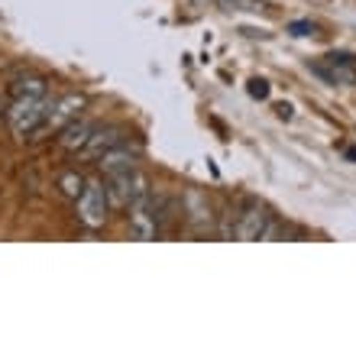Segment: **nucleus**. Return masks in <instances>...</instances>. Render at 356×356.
Returning a JSON list of instances; mask_svg holds the SVG:
<instances>
[{
  "label": "nucleus",
  "instance_id": "7",
  "mask_svg": "<svg viewBox=\"0 0 356 356\" xmlns=\"http://www.w3.org/2000/svg\"><path fill=\"white\" fill-rule=\"evenodd\" d=\"M140 156H143V146H140V143H136V146H130V143H120V146L107 149L104 156H97V165H101L104 178H107V175H117V172L136 169Z\"/></svg>",
  "mask_w": 356,
  "mask_h": 356
},
{
  "label": "nucleus",
  "instance_id": "10",
  "mask_svg": "<svg viewBox=\"0 0 356 356\" xmlns=\"http://www.w3.org/2000/svg\"><path fill=\"white\" fill-rule=\"evenodd\" d=\"M46 91H49V81L42 75H26L13 85L17 97H46Z\"/></svg>",
  "mask_w": 356,
  "mask_h": 356
},
{
  "label": "nucleus",
  "instance_id": "12",
  "mask_svg": "<svg viewBox=\"0 0 356 356\" xmlns=\"http://www.w3.org/2000/svg\"><path fill=\"white\" fill-rule=\"evenodd\" d=\"M308 29H314V26H308V23H291V36H308Z\"/></svg>",
  "mask_w": 356,
  "mask_h": 356
},
{
  "label": "nucleus",
  "instance_id": "9",
  "mask_svg": "<svg viewBox=\"0 0 356 356\" xmlns=\"http://www.w3.org/2000/svg\"><path fill=\"white\" fill-rule=\"evenodd\" d=\"M58 191L68 197V201H78L81 197V191H85V185H88V178L81 175V172H75V169H68V172H62L58 175Z\"/></svg>",
  "mask_w": 356,
  "mask_h": 356
},
{
  "label": "nucleus",
  "instance_id": "6",
  "mask_svg": "<svg viewBox=\"0 0 356 356\" xmlns=\"http://www.w3.org/2000/svg\"><path fill=\"white\" fill-rule=\"evenodd\" d=\"M127 136H130V130L120 127V123H104V127H94L91 140L81 146V156H85V159H97V156H104L107 149L127 143Z\"/></svg>",
  "mask_w": 356,
  "mask_h": 356
},
{
  "label": "nucleus",
  "instance_id": "13",
  "mask_svg": "<svg viewBox=\"0 0 356 356\" xmlns=\"http://www.w3.org/2000/svg\"><path fill=\"white\" fill-rule=\"evenodd\" d=\"M275 111H279V117H282V120H289V117H291V104H279Z\"/></svg>",
  "mask_w": 356,
  "mask_h": 356
},
{
  "label": "nucleus",
  "instance_id": "1",
  "mask_svg": "<svg viewBox=\"0 0 356 356\" xmlns=\"http://www.w3.org/2000/svg\"><path fill=\"white\" fill-rule=\"evenodd\" d=\"M49 104L46 97H17L13 107L7 111V123L17 140H26V136H36L42 130V120H46Z\"/></svg>",
  "mask_w": 356,
  "mask_h": 356
},
{
  "label": "nucleus",
  "instance_id": "11",
  "mask_svg": "<svg viewBox=\"0 0 356 356\" xmlns=\"http://www.w3.org/2000/svg\"><path fill=\"white\" fill-rule=\"evenodd\" d=\"M250 94L259 97V101H266V97H269V81H266V78H253V81H250Z\"/></svg>",
  "mask_w": 356,
  "mask_h": 356
},
{
  "label": "nucleus",
  "instance_id": "2",
  "mask_svg": "<svg viewBox=\"0 0 356 356\" xmlns=\"http://www.w3.org/2000/svg\"><path fill=\"white\" fill-rule=\"evenodd\" d=\"M75 214L88 230H97V227L107 224V217H111V201H107L104 181H88L81 197L75 201Z\"/></svg>",
  "mask_w": 356,
  "mask_h": 356
},
{
  "label": "nucleus",
  "instance_id": "4",
  "mask_svg": "<svg viewBox=\"0 0 356 356\" xmlns=\"http://www.w3.org/2000/svg\"><path fill=\"white\" fill-rule=\"evenodd\" d=\"M85 107H88L85 94H65V97H58L56 104H49L46 120H42V130L39 133H58L62 127H68L72 120H78Z\"/></svg>",
  "mask_w": 356,
  "mask_h": 356
},
{
  "label": "nucleus",
  "instance_id": "14",
  "mask_svg": "<svg viewBox=\"0 0 356 356\" xmlns=\"http://www.w3.org/2000/svg\"><path fill=\"white\" fill-rule=\"evenodd\" d=\"M347 159H356V149H347Z\"/></svg>",
  "mask_w": 356,
  "mask_h": 356
},
{
  "label": "nucleus",
  "instance_id": "5",
  "mask_svg": "<svg viewBox=\"0 0 356 356\" xmlns=\"http://www.w3.org/2000/svg\"><path fill=\"white\" fill-rule=\"evenodd\" d=\"M269 214L266 207H259L256 201H246L243 211L234 217V240H263L269 230Z\"/></svg>",
  "mask_w": 356,
  "mask_h": 356
},
{
  "label": "nucleus",
  "instance_id": "8",
  "mask_svg": "<svg viewBox=\"0 0 356 356\" xmlns=\"http://www.w3.org/2000/svg\"><path fill=\"white\" fill-rule=\"evenodd\" d=\"M97 123L94 120H85V117H78V120H72L68 127H62V136H58V146L65 152H81V146H85L88 140H91V133Z\"/></svg>",
  "mask_w": 356,
  "mask_h": 356
},
{
  "label": "nucleus",
  "instance_id": "3",
  "mask_svg": "<svg viewBox=\"0 0 356 356\" xmlns=\"http://www.w3.org/2000/svg\"><path fill=\"white\" fill-rule=\"evenodd\" d=\"M159 224H162V214H159L156 195L130 201V234L136 240H156L159 236Z\"/></svg>",
  "mask_w": 356,
  "mask_h": 356
}]
</instances>
